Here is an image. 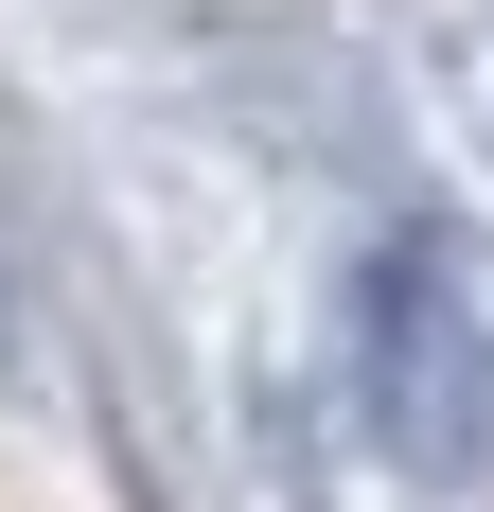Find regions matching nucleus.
Instances as JSON below:
<instances>
[{
	"mask_svg": "<svg viewBox=\"0 0 494 512\" xmlns=\"http://www.w3.org/2000/svg\"><path fill=\"white\" fill-rule=\"evenodd\" d=\"M353 371H371V442H389L424 495H494V318L459 301V265L424 248V230L371 248Z\"/></svg>",
	"mask_w": 494,
	"mask_h": 512,
	"instance_id": "f257e3e1",
	"label": "nucleus"
}]
</instances>
